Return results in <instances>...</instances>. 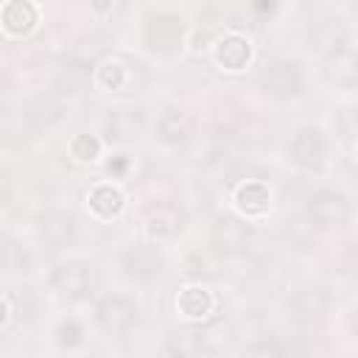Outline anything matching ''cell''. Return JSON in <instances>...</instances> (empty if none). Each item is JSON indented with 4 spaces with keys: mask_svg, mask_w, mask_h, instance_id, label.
<instances>
[{
    "mask_svg": "<svg viewBox=\"0 0 358 358\" xmlns=\"http://www.w3.org/2000/svg\"><path fill=\"white\" fill-rule=\"evenodd\" d=\"M92 73H95V67H87V64H81V62H73V64H67V67L59 70V76H56V90H59V92H67V95H76V92H81V90L90 84Z\"/></svg>",
    "mask_w": 358,
    "mask_h": 358,
    "instance_id": "obj_20",
    "label": "cell"
},
{
    "mask_svg": "<svg viewBox=\"0 0 358 358\" xmlns=\"http://www.w3.org/2000/svg\"><path fill=\"white\" fill-rule=\"evenodd\" d=\"M103 145H106L103 137L90 134V131H78V134L70 137L67 154H70L76 162H81V165H95V162H101V157H103Z\"/></svg>",
    "mask_w": 358,
    "mask_h": 358,
    "instance_id": "obj_19",
    "label": "cell"
},
{
    "mask_svg": "<svg viewBox=\"0 0 358 358\" xmlns=\"http://www.w3.org/2000/svg\"><path fill=\"white\" fill-rule=\"evenodd\" d=\"M48 285H50L53 296H59L64 302H81L95 288V268H92V263H87L81 257L62 260L50 268Z\"/></svg>",
    "mask_w": 358,
    "mask_h": 358,
    "instance_id": "obj_1",
    "label": "cell"
},
{
    "mask_svg": "<svg viewBox=\"0 0 358 358\" xmlns=\"http://www.w3.org/2000/svg\"><path fill=\"white\" fill-rule=\"evenodd\" d=\"M39 22V8L34 0H3V8H0V25H3V34L11 36V39H20V36H28Z\"/></svg>",
    "mask_w": 358,
    "mask_h": 358,
    "instance_id": "obj_14",
    "label": "cell"
},
{
    "mask_svg": "<svg viewBox=\"0 0 358 358\" xmlns=\"http://www.w3.org/2000/svg\"><path fill=\"white\" fill-rule=\"evenodd\" d=\"M129 171H131V154H115V157L106 162V173H109L112 179H123Z\"/></svg>",
    "mask_w": 358,
    "mask_h": 358,
    "instance_id": "obj_24",
    "label": "cell"
},
{
    "mask_svg": "<svg viewBox=\"0 0 358 358\" xmlns=\"http://www.w3.org/2000/svg\"><path fill=\"white\" fill-rule=\"evenodd\" d=\"M252 59H255V45L241 31H224L213 42V62L224 73H241L252 64Z\"/></svg>",
    "mask_w": 358,
    "mask_h": 358,
    "instance_id": "obj_9",
    "label": "cell"
},
{
    "mask_svg": "<svg viewBox=\"0 0 358 358\" xmlns=\"http://www.w3.org/2000/svg\"><path fill=\"white\" fill-rule=\"evenodd\" d=\"M355 157H358V140H355Z\"/></svg>",
    "mask_w": 358,
    "mask_h": 358,
    "instance_id": "obj_29",
    "label": "cell"
},
{
    "mask_svg": "<svg viewBox=\"0 0 358 358\" xmlns=\"http://www.w3.org/2000/svg\"><path fill=\"white\" fill-rule=\"evenodd\" d=\"M14 316H17V308H14V296L6 294L3 296V322H0V330L6 333L11 324H14Z\"/></svg>",
    "mask_w": 358,
    "mask_h": 358,
    "instance_id": "obj_26",
    "label": "cell"
},
{
    "mask_svg": "<svg viewBox=\"0 0 358 358\" xmlns=\"http://www.w3.org/2000/svg\"><path fill=\"white\" fill-rule=\"evenodd\" d=\"M229 201H232V207H235V213L241 218L260 221L271 210V187L263 179H241L232 187Z\"/></svg>",
    "mask_w": 358,
    "mask_h": 358,
    "instance_id": "obj_10",
    "label": "cell"
},
{
    "mask_svg": "<svg viewBox=\"0 0 358 358\" xmlns=\"http://www.w3.org/2000/svg\"><path fill=\"white\" fill-rule=\"evenodd\" d=\"M215 294L201 282H187L176 294V313L187 322H207L215 313Z\"/></svg>",
    "mask_w": 358,
    "mask_h": 358,
    "instance_id": "obj_13",
    "label": "cell"
},
{
    "mask_svg": "<svg viewBox=\"0 0 358 358\" xmlns=\"http://www.w3.org/2000/svg\"><path fill=\"white\" fill-rule=\"evenodd\" d=\"M95 324L115 338H123L140 322V302L131 294H106L95 302Z\"/></svg>",
    "mask_w": 358,
    "mask_h": 358,
    "instance_id": "obj_2",
    "label": "cell"
},
{
    "mask_svg": "<svg viewBox=\"0 0 358 358\" xmlns=\"http://www.w3.org/2000/svg\"><path fill=\"white\" fill-rule=\"evenodd\" d=\"M190 134H193L190 115L176 103L162 106V112L154 120V137L168 148H179V145H185L190 140Z\"/></svg>",
    "mask_w": 358,
    "mask_h": 358,
    "instance_id": "obj_12",
    "label": "cell"
},
{
    "mask_svg": "<svg viewBox=\"0 0 358 358\" xmlns=\"http://www.w3.org/2000/svg\"><path fill=\"white\" fill-rule=\"evenodd\" d=\"M112 6H115V0H90V8H92L98 17H106V14L112 11Z\"/></svg>",
    "mask_w": 358,
    "mask_h": 358,
    "instance_id": "obj_27",
    "label": "cell"
},
{
    "mask_svg": "<svg viewBox=\"0 0 358 358\" xmlns=\"http://www.w3.org/2000/svg\"><path fill=\"white\" fill-rule=\"evenodd\" d=\"M285 352H288V347L277 336H257L255 341H249L243 347V355H255V358H280Z\"/></svg>",
    "mask_w": 358,
    "mask_h": 358,
    "instance_id": "obj_23",
    "label": "cell"
},
{
    "mask_svg": "<svg viewBox=\"0 0 358 358\" xmlns=\"http://www.w3.org/2000/svg\"><path fill=\"white\" fill-rule=\"evenodd\" d=\"M145 131V112L134 109V106H120V109H109L103 123H101V137L106 145H129L134 140H140Z\"/></svg>",
    "mask_w": 358,
    "mask_h": 358,
    "instance_id": "obj_8",
    "label": "cell"
},
{
    "mask_svg": "<svg viewBox=\"0 0 358 358\" xmlns=\"http://www.w3.org/2000/svg\"><path fill=\"white\" fill-rule=\"evenodd\" d=\"M148 48L159 56H173L182 50V20L173 14H159L148 22L145 31Z\"/></svg>",
    "mask_w": 358,
    "mask_h": 358,
    "instance_id": "obj_15",
    "label": "cell"
},
{
    "mask_svg": "<svg viewBox=\"0 0 358 358\" xmlns=\"http://www.w3.org/2000/svg\"><path fill=\"white\" fill-rule=\"evenodd\" d=\"M260 90L274 101H291L305 90V73L294 59H274L260 73Z\"/></svg>",
    "mask_w": 358,
    "mask_h": 358,
    "instance_id": "obj_3",
    "label": "cell"
},
{
    "mask_svg": "<svg viewBox=\"0 0 358 358\" xmlns=\"http://www.w3.org/2000/svg\"><path fill=\"white\" fill-rule=\"evenodd\" d=\"M355 56H358V50H355Z\"/></svg>",
    "mask_w": 358,
    "mask_h": 358,
    "instance_id": "obj_30",
    "label": "cell"
},
{
    "mask_svg": "<svg viewBox=\"0 0 358 358\" xmlns=\"http://www.w3.org/2000/svg\"><path fill=\"white\" fill-rule=\"evenodd\" d=\"M327 151H330V140H327L324 129H319L313 123L299 126L288 143V157L302 171H319L327 162Z\"/></svg>",
    "mask_w": 358,
    "mask_h": 358,
    "instance_id": "obj_5",
    "label": "cell"
},
{
    "mask_svg": "<svg viewBox=\"0 0 358 358\" xmlns=\"http://www.w3.org/2000/svg\"><path fill=\"white\" fill-rule=\"evenodd\" d=\"M305 213H308V218H310L316 227H322V229H327V227H341V224H347L350 215H352V201H350L341 190H336V187H322V190L310 193V199H308V204H305Z\"/></svg>",
    "mask_w": 358,
    "mask_h": 358,
    "instance_id": "obj_6",
    "label": "cell"
},
{
    "mask_svg": "<svg viewBox=\"0 0 358 358\" xmlns=\"http://www.w3.org/2000/svg\"><path fill=\"white\" fill-rule=\"evenodd\" d=\"M76 229H78L76 215L67 213V210H48V213L39 218V224H36V232H39L42 243H48L50 249L67 246V243L76 238Z\"/></svg>",
    "mask_w": 358,
    "mask_h": 358,
    "instance_id": "obj_16",
    "label": "cell"
},
{
    "mask_svg": "<svg viewBox=\"0 0 358 358\" xmlns=\"http://www.w3.org/2000/svg\"><path fill=\"white\" fill-rule=\"evenodd\" d=\"M313 39L319 42V48H322L324 53L333 56V53L341 50L344 39H347V31H344V25H341L338 20H327V22H319V25H316Z\"/></svg>",
    "mask_w": 358,
    "mask_h": 358,
    "instance_id": "obj_21",
    "label": "cell"
},
{
    "mask_svg": "<svg viewBox=\"0 0 358 358\" xmlns=\"http://www.w3.org/2000/svg\"><path fill=\"white\" fill-rule=\"evenodd\" d=\"M277 6H280V0H249V8H252V11H255L260 20H266V17H274Z\"/></svg>",
    "mask_w": 358,
    "mask_h": 358,
    "instance_id": "obj_25",
    "label": "cell"
},
{
    "mask_svg": "<svg viewBox=\"0 0 358 358\" xmlns=\"http://www.w3.org/2000/svg\"><path fill=\"white\" fill-rule=\"evenodd\" d=\"M145 238L154 243H168L171 238H176V232L182 229V213L176 207H154L145 218Z\"/></svg>",
    "mask_w": 358,
    "mask_h": 358,
    "instance_id": "obj_17",
    "label": "cell"
},
{
    "mask_svg": "<svg viewBox=\"0 0 358 358\" xmlns=\"http://www.w3.org/2000/svg\"><path fill=\"white\" fill-rule=\"evenodd\" d=\"M162 243H154V241H143V243H131L123 257H120V268L126 277H131L134 282H154L165 274L168 268V260L159 249Z\"/></svg>",
    "mask_w": 358,
    "mask_h": 358,
    "instance_id": "obj_4",
    "label": "cell"
},
{
    "mask_svg": "<svg viewBox=\"0 0 358 358\" xmlns=\"http://www.w3.org/2000/svg\"><path fill=\"white\" fill-rule=\"evenodd\" d=\"M350 330H352V336L358 338V308L352 310V319H350Z\"/></svg>",
    "mask_w": 358,
    "mask_h": 358,
    "instance_id": "obj_28",
    "label": "cell"
},
{
    "mask_svg": "<svg viewBox=\"0 0 358 358\" xmlns=\"http://www.w3.org/2000/svg\"><path fill=\"white\" fill-rule=\"evenodd\" d=\"M53 336H56V344H59V347H64V350H76V347L84 344L87 330H84V322H81V319L67 316V319H62V322L56 324Z\"/></svg>",
    "mask_w": 358,
    "mask_h": 358,
    "instance_id": "obj_22",
    "label": "cell"
},
{
    "mask_svg": "<svg viewBox=\"0 0 358 358\" xmlns=\"http://www.w3.org/2000/svg\"><path fill=\"white\" fill-rule=\"evenodd\" d=\"M87 210L98 221H115L126 210V193L115 179H98L87 190Z\"/></svg>",
    "mask_w": 358,
    "mask_h": 358,
    "instance_id": "obj_11",
    "label": "cell"
},
{
    "mask_svg": "<svg viewBox=\"0 0 358 358\" xmlns=\"http://www.w3.org/2000/svg\"><path fill=\"white\" fill-rule=\"evenodd\" d=\"M92 81L106 90V92H120L129 87L131 81V67L120 59V56H106L95 64V73H92Z\"/></svg>",
    "mask_w": 358,
    "mask_h": 358,
    "instance_id": "obj_18",
    "label": "cell"
},
{
    "mask_svg": "<svg viewBox=\"0 0 358 358\" xmlns=\"http://www.w3.org/2000/svg\"><path fill=\"white\" fill-rule=\"evenodd\" d=\"M330 302L333 299L322 285H305V288H296L285 299V316H288V322L308 327V324H316L319 319L327 316Z\"/></svg>",
    "mask_w": 358,
    "mask_h": 358,
    "instance_id": "obj_7",
    "label": "cell"
}]
</instances>
